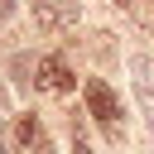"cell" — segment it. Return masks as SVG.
Wrapping results in <instances>:
<instances>
[{
    "instance_id": "obj_7",
    "label": "cell",
    "mask_w": 154,
    "mask_h": 154,
    "mask_svg": "<svg viewBox=\"0 0 154 154\" xmlns=\"http://www.w3.org/2000/svg\"><path fill=\"white\" fill-rule=\"evenodd\" d=\"M72 154H91V149H87V140H72Z\"/></svg>"
},
{
    "instance_id": "obj_1",
    "label": "cell",
    "mask_w": 154,
    "mask_h": 154,
    "mask_svg": "<svg viewBox=\"0 0 154 154\" xmlns=\"http://www.w3.org/2000/svg\"><path fill=\"white\" fill-rule=\"evenodd\" d=\"M82 96H87V111H91V120H101V125L116 135V120H120V101H116V91H111L101 77H91V82L82 87Z\"/></svg>"
},
{
    "instance_id": "obj_6",
    "label": "cell",
    "mask_w": 154,
    "mask_h": 154,
    "mask_svg": "<svg viewBox=\"0 0 154 154\" xmlns=\"http://www.w3.org/2000/svg\"><path fill=\"white\" fill-rule=\"evenodd\" d=\"M29 154H53V144H48V140H43V135H38V140H34V149H29Z\"/></svg>"
},
{
    "instance_id": "obj_4",
    "label": "cell",
    "mask_w": 154,
    "mask_h": 154,
    "mask_svg": "<svg viewBox=\"0 0 154 154\" xmlns=\"http://www.w3.org/2000/svg\"><path fill=\"white\" fill-rule=\"evenodd\" d=\"M14 140H19V144H34V140H38V116H19Z\"/></svg>"
},
{
    "instance_id": "obj_10",
    "label": "cell",
    "mask_w": 154,
    "mask_h": 154,
    "mask_svg": "<svg viewBox=\"0 0 154 154\" xmlns=\"http://www.w3.org/2000/svg\"><path fill=\"white\" fill-rule=\"evenodd\" d=\"M116 5H135V0H116Z\"/></svg>"
},
{
    "instance_id": "obj_2",
    "label": "cell",
    "mask_w": 154,
    "mask_h": 154,
    "mask_svg": "<svg viewBox=\"0 0 154 154\" xmlns=\"http://www.w3.org/2000/svg\"><path fill=\"white\" fill-rule=\"evenodd\" d=\"M34 19L43 29H72L77 24V0H34Z\"/></svg>"
},
{
    "instance_id": "obj_8",
    "label": "cell",
    "mask_w": 154,
    "mask_h": 154,
    "mask_svg": "<svg viewBox=\"0 0 154 154\" xmlns=\"http://www.w3.org/2000/svg\"><path fill=\"white\" fill-rule=\"evenodd\" d=\"M10 10H14V0H0V19H5V14H10Z\"/></svg>"
},
{
    "instance_id": "obj_9",
    "label": "cell",
    "mask_w": 154,
    "mask_h": 154,
    "mask_svg": "<svg viewBox=\"0 0 154 154\" xmlns=\"http://www.w3.org/2000/svg\"><path fill=\"white\" fill-rule=\"evenodd\" d=\"M0 154H5V120H0Z\"/></svg>"
},
{
    "instance_id": "obj_5",
    "label": "cell",
    "mask_w": 154,
    "mask_h": 154,
    "mask_svg": "<svg viewBox=\"0 0 154 154\" xmlns=\"http://www.w3.org/2000/svg\"><path fill=\"white\" fill-rule=\"evenodd\" d=\"M140 111H144V125L154 130V91H149L144 82H140Z\"/></svg>"
},
{
    "instance_id": "obj_3",
    "label": "cell",
    "mask_w": 154,
    "mask_h": 154,
    "mask_svg": "<svg viewBox=\"0 0 154 154\" xmlns=\"http://www.w3.org/2000/svg\"><path fill=\"white\" fill-rule=\"evenodd\" d=\"M38 87H53V91H72V87H77V77L67 72V63H63V58H43V63H38Z\"/></svg>"
}]
</instances>
